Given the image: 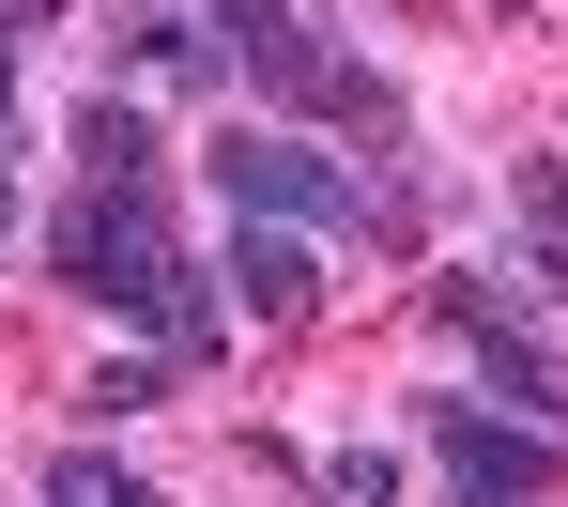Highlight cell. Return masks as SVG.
Listing matches in <instances>:
<instances>
[{
	"label": "cell",
	"instance_id": "obj_1",
	"mask_svg": "<svg viewBox=\"0 0 568 507\" xmlns=\"http://www.w3.org/2000/svg\"><path fill=\"white\" fill-rule=\"evenodd\" d=\"M47 277L78 307H108L123 338H154V354H185V369H215V277L185 262V231H170V201H139V185H62V215H47Z\"/></svg>",
	"mask_w": 568,
	"mask_h": 507
},
{
	"label": "cell",
	"instance_id": "obj_2",
	"mask_svg": "<svg viewBox=\"0 0 568 507\" xmlns=\"http://www.w3.org/2000/svg\"><path fill=\"white\" fill-rule=\"evenodd\" d=\"M215 185H231V215H277V231H354V246H415V201H369L323 139H277V123H231L215 139Z\"/></svg>",
	"mask_w": 568,
	"mask_h": 507
},
{
	"label": "cell",
	"instance_id": "obj_3",
	"mask_svg": "<svg viewBox=\"0 0 568 507\" xmlns=\"http://www.w3.org/2000/svg\"><path fill=\"white\" fill-rule=\"evenodd\" d=\"M430 323L476 354V385L523 415V430H554V415H568V369H554V338L523 323V293H491V277H462V262H446V277H430Z\"/></svg>",
	"mask_w": 568,
	"mask_h": 507
},
{
	"label": "cell",
	"instance_id": "obj_4",
	"mask_svg": "<svg viewBox=\"0 0 568 507\" xmlns=\"http://www.w3.org/2000/svg\"><path fill=\"white\" fill-rule=\"evenodd\" d=\"M415 430H430V462H446V507H554L568 493V446L554 430H507V415H476V400H415Z\"/></svg>",
	"mask_w": 568,
	"mask_h": 507
},
{
	"label": "cell",
	"instance_id": "obj_5",
	"mask_svg": "<svg viewBox=\"0 0 568 507\" xmlns=\"http://www.w3.org/2000/svg\"><path fill=\"white\" fill-rule=\"evenodd\" d=\"M215 47H231V62H246L277 108H307V123H323V78H338V47H323L292 0H215Z\"/></svg>",
	"mask_w": 568,
	"mask_h": 507
},
{
	"label": "cell",
	"instance_id": "obj_6",
	"mask_svg": "<svg viewBox=\"0 0 568 507\" xmlns=\"http://www.w3.org/2000/svg\"><path fill=\"white\" fill-rule=\"evenodd\" d=\"M78 185L170 201V123H154V93H78Z\"/></svg>",
	"mask_w": 568,
	"mask_h": 507
},
{
	"label": "cell",
	"instance_id": "obj_7",
	"mask_svg": "<svg viewBox=\"0 0 568 507\" xmlns=\"http://www.w3.org/2000/svg\"><path fill=\"white\" fill-rule=\"evenodd\" d=\"M231 293L262 307V323H307V307H323V231H277V215H246V231H231Z\"/></svg>",
	"mask_w": 568,
	"mask_h": 507
},
{
	"label": "cell",
	"instance_id": "obj_8",
	"mask_svg": "<svg viewBox=\"0 0 568 507\" xmlns=\"http://www.w3.org/2000/svg\"><path fill=\"white\" fill-rule=\"evenodd\" d=\"M123 62H139V93H215L231 47H215V16H170L154 0V16H123Z\"/></svg>",
	"mask_w": 568,
	"mask_h": 507
},
{
	"label": "cell",
	"instance_id": "obj_9",
	"mask_svg": "<svg viewBox=\"0 0 568 507\" xmlns=\"http://www.w3.org/2000/svg\"><path fill=\"white\" fill-rule=\"evenodd\" d=\"M170 385H185V354H154V338H123V354H93V369H78V415H154Z\"/></svg>",
	"mask_w": 568,
	"mask_h": 507
},
{
	"label": "cell",
	"instance_id": "obj_10",
	"mask_svg": "<svg viewBox=\"0 0 568 507\" xmlns=\"http://www.w3.org/2000/svg\"><path fill=\"white\" fill-rule=\"evenodd\" d=\"M323 123H354L369 154H399V139H415V108H399V78H369V62H338V78H323Z\"/></svg>",
	"mask_w": 568,
	"mask_h": 507
},
{
	"label": "cell",
	"instance_id": "obj_11",
	"mask_svg": "<svg viewBox=\"0 0 568 507\" xmlns=\"http://www.w3.org/2000/svg\"><path fill=\"white\" fill-rule=\"evenodd\" d=\"M507 215H523V262H568V170H554V154L507 170Z\"/></svg>",
	"mask_w": 568,
	"mask_h": 507
},
{
	"label": "cell",
	"instance_id": "obj_12",
	"mask_svg": "<svg viewBox=\"0 0 568 507\" xmlns=\"http://www.w3.org/2000/svg\"><path fill=\"white\" fill-rule=\"evenodd\" d=\"M31 507H154V493H139V477H123L108 446H62V462H47V493H31Z\"/></svg>",
	"mask_w": 568,
	"mask_h": 507
},
{
	"label": "cell",
	"instance_id": "obj_13",
	"mask_svg": "<svg viewBox=\"0 0 568 507\" xmlns=\"http://www.w3.org/2000/svg\"><path fill=\"white\" fill-rule=\"evenodd\" d=\"M323 493H338V507H399V446H338Z\"/></svg>",
	"mask_w": 568,
	"mask_h": 507
},
{
	"label": "cell",
	"instance_id": "obj_14",
	"mask_svg": "<svg viewBox=\"0 0 568 507\" xmlns=\"http://www.w3.org/2000/svg\"><path fill=\"white\" fill-rule=\"evenodd\" d=\"M62 16H78V0H0V31H62Z\"/></svg>",
	"mask_w": 568,
	"mask_h": 507
},
{
	"label": "cell",
	"instance_id": "obj_15",
	"mask_svg": "<svg viewBox=\"0 0 568 507\" xmlns=\"http://www.w3.org/2000/svg\"><path fill=\"white\" fill-rule=\"evenodd\" d=\"M0 123H16V31H0ZM0 154H16V139H0Z\"/></svg>",
	"mask_w": 568,
	"mask_h": 507
},
{
	"label": "cell",
	"instance_id": "obj_16",
	"mask_svg": "<svg viewBox=\"0 0 568 507\" xmlns=\"http://www.w3.org/2000/svg\"><path fill=\"white\" fill-rule=\"evenodd\" d=\"M0 246H16V185H0Z\"/></svg>",
	"mask_w": 568,
	"mask_h": 507
},
{
	"label": "cell",
	"instance_id": "obj_17",
	"mask_svg": "<svg viewBox=\"0 0 568 507\" xmlns=\"http://www.w3.org/2000/svg\"><path fill=\"white\" fill-rule=\"evenodd\" d=\"M399 16H446V0H399Z\"/></svg>",
	"mask_w": 568,
	"mask_h": 507
},
{
	"label": "cell",
	"instance_id": "obj_18",
	"mask_svg": "<svg viewBox=\"0 0 568 507\" xmlns=\"http://www.w3.org/2000/svg\"><path fill=\"white\" fill-rule=\"evenodd\" d=\"M154 507H170V493H154Z\"/></svg>",
	"mask_w": 568,
	"mask_h": 507
}]
</instances>
